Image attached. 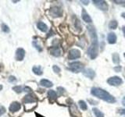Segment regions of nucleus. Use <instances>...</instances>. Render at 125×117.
Wrapping results in <instances>:
<instances>
[{
    "label": "nucleus",
    "instance_id": "1",
    "mask_svg": "<svg viewBox=\"0 0 125 117\" xmlns=\"http://www.w3.org/2000/svg\"><path fill=\"white\" fill-rule=\"evenodd\" d=\"M87 29L90 34L91 40H92V45L89 47L88 50V54L91 59H95L99 54V42L98 37H97L95 28L92 25H89L87 27Z\"/></svg>",
    "mask_w": 125,
    "mask_h": 117
},
{
    "label": "nucleus",
    "instance_id": "2",
    "mask_svg": "<svg viewBox=\"0 0 125 117\" xmlns=\"http://www.w3.org/2000/svg\"><path fill=\"white\" fill-rule=\"evenodd\" d=\"M91 94H92L93 96L99 98V99L105 101V102L108 103L116 102V99L113 96L111 95L107 91H106L103 89H101V88L99 87H92V91H91Z\"/></svg>",
    "mask_w": 125,
    "mask_h": 117
},
{
    "label": "nucleus",
    "instance_id": "3",
    "mask_svg": "<svg viewBox=\"0 0 125 117\" xmlns=\"http://www.w3.org/2000/svg\"><path fill=\"white\" fill-rule=\"evenodd\" d=\"M84 64L81 63V62H71L69 64V70H70L71 72L75 73V74H77V73L82 72L84 70Z\"/></svg>",
    "mask_w": 125,
    "mask_h": 117
},
{
    "label": "nucleus",
    "instance_id": "4",
    "mask_svg": "<svg viewBox=\"0 0 125 117\" xmlns=\"http://www.w3.org/2000/svg\"><path fill=\"white\" fill-rule=\"evenodd\" d=\"M94 5L98 9H99L102 11H107L109 9L108 4L106 1H102V0H93Z\"/></svg>",
    "mask_w": 125,
    "mask_h": 117
},
{
    "label": "nucleus",
    "instance_id": "5",
    "mask_svg": "<svg viewBox=\"0 0 125 117\" xmlns=\"http://www.w3.org/2000/svg\"><path fill=\"white\" fill-rule=\"evenodd\" d=\"M106 82L108 83V84L111 85V86H119L123 83V80L120 77H117V76H114V77H109Z\"/></svg>",
    "mask_w": 125,
    "mask_h": 117
},
{
    "label": "nucleus",
    "instance_id": "6",
    "mask_svg": "<svg viewBox=\"0 0 125 117\" xmlns=\"http://www.w3.org/2000/svg\"><path fill=\"white\" fill-rule=\"evenodd\" d=\"M81 57V52L78 49H71L69 52V55H68V58L70 60H74Z\"/></svg>",
    "mask_w": 125,
    "mask_h": 117
},
{
    "label": "nucleus",
    "instance_id": "7",
    "mask_svg": "<svg viewBox=\"0 0 125 117\" xmlns=\"http://www.w3.org/2000/svg\"><path fill=\"white\" fill-rule=\"evenodd\" d=\"M50 13L53 17H60L62 15V10L57 6H54L50 9Z\"/></svg>",
    "mask_w": 125,
    "mask_h": 117
},
{
    "label": "nucleus",
    "instance_id": "8",
    "mask_svg": "<svg viewBox=\"0 0 125 117\" xmlns=\"http://www.w3.org/2000/svg\"><path fill=\"white\" fill-rule=\"evenodd\" d=\"M20 109H21L20 103L18 102H12L10 104V105H9V112H10L14 113V112H18Z\"/></svg>",
    "mask_w": 125,
    "mask_h": 117
},
{
    "label": "nucleus",
    "instance_id": "9",
    "mask_svg": "<svg viewBox=\"0 0 125 117\" xmlns=\"http://www.w3.org/2000/svg\"><path fill=\"white\" fill-rule=\"evenodd\" d=\"M25 50L22 48H19L17 49L16 51V55H15V58L17 61H22L24 59V56H25Z\"/></svg>",
    "mask_w": 125,
    "mask_h": 117
},
{
    "label": "nucleus",
    "instance_id": "10",
    "mask_svg": "<svg viewBox=\"0 0 125 117\" xmlns=\"http://www.w3.org/2000/svg\"><path fill=\"white\" fill-rule=\"evenodd\" d=\"M82 73H83V75L84 76V77L92 79V80L95 77V73L92 69H89V68L85 69L82 71Z\"/></svg>",
    "mask_w": 125,
    "mask_h": 117
},
{
    "label": "nucleus",
    "instance_id": "11",
    "mask_svg": "<svg viewBox=\"0 0 125 117\" xmlns=\"http://www.w3.org/2000/svg\"><path fill=\"white\" fill-rule=\"evenodd\" d=\"M37 101V99L35 98V96L33 95V94H27L24 99H23V102L24 104H29V103H33Z\"/></svg>",
    "mask_w": 125,
    "mask_h": 117
},
{
    "label": "nucleus",
    "instance_id": "12",
    "mask_svg": "<svg viewBox=\"0 0 125 117\" xmlns=\"http://www.w3.org/2000/svg\"><path fill=\"white\" fill-rule=\"evenodd\" d=\"M81 17H82L83 20L84 22H86V23H88V24L92 23V18H91L90 16L88 14V12H86V10L84 9H83L82 11H81Z\"/></svg>",
    "mask_w": 125,
    "mask_h": 117
},
{
    "label": "nucleus",
    "instance_id": "13",
    "mask_svg": "<svg viewBox=\"0 0 125 117\" xmlns=\"http://www.w3.org/2000/svg\"><path fill=\"white\" fill-rule=\"evenodd\" d=\"M117 35H116V34L113 33V32H110L107 36V41L108 42L109 44H111V45H112V44H115L116 42H117Z\"/></svg>",
    "mask_w": 125,
    "mask_h": 117
},
{
    "label": "nucleus",
    "instance_id": "14",
    "mask_svg": "<svg viewBox=\"0 0 125 117\" xmlns=\"http://www.w3.org/2000/svg\"><path fill=\"white\" fill-rule=\"evenodd\" d=\"M50 53H51V55H52L53 56H55V57H59V56H60L61 55V51L58 47H53V48H52L51 50H50Z\"/></svg>",
    "mask_w": 125,
    "mask_h": 117
},
{
    "label": "nucleus",
    "instance_id": "15",
    "mask_svg": "<svg viewBox=\"0 0 125 117\" xmlns=\"http://www.w3.org/2000/svg\"><path fill=\"white\" fill-rule=\"evenodd\" d=\"M37 27L41 31H42V32H46V31H48V26H47L45 23H43V22H42V21L38 22Z\"/></svg>",
    "mask_w": 125,
    "mask_h": 117
},
{
    "label": "nucleus",
    "instance_id": "16",
    "mask_svg": "<svg viewBox=\"0 0 125 117\" xmlns=\"http://www.w3.org/2000/svg\"><path fill=\"white\" fill-rule=\"evenodd\" d=\"M40 85L42 87H51L53 86V84L51 81H49V80L42 79V80H40Z\"/></svg>",
    "mask_w": 125,
    "mask_h": 117
},
{
    "label": "nucleus",
    "instance_id": "17",
    "mask_svg": "<svg viewBox=\"0 0 125 117\" xmlns=\"http://www.w3.org/2000/svg\"><path fill=\"white\" fill-rule=\"evenodd\" d=\"M32 71H33V73L34 74H36L38 76H41V75H42V74H43L42 69V68H41L40 66H33Z\"/></svg>",
    "mask_w": 125,
    "mask_h": 117
},
{
    "label": "nucleus",
    "instance_id": "18",
    "mask_svg": "<svg viewBox=\"0 0 125 117\" xmlns=\"http://www.w3.org/2000/svg\"><path fill=\"white\" fill-rule=\"evenodd\" d=\"M48 97L51 100L55 101V100H56V99H57V94H56V92L55 91L49 90L48 91Z\"/></svg>",
    "mask_w": 125,
    "mask_h": 117
},
{
    "label": "nucleus",
    "instance_id": "19",
    "mask_svg": "<svg viewBox=\"0 0 125 117\" xmlns=\"http://www.w3.org/2000/svg\"><path fill=\"white\" fill-rule=\"evenodd\" d=\"M70 113L72 114V116H73V114H74V112H75V114H76V116H77V115H78V116H81L79 111L77 110V107L76 105H75V104H74V103L72 104V105H70Z\"/></svg>",
    "mask_w": 125,
    "mask_h": 117
},
{
    "label": "nucleus",
    "instance_id": "20",
    "mask_svg": "<svg viewBox=\"0 0 125 117\" xmlns=\"http://www.w3.org/2000/svg\"><path fill=\"white\" fill-rule=\"evenodd\" d=\"M92 112L95 115L96 117H104V114L100 111V110L99 109H97V108H93L92 109Z\"/></svg>",
    "mask_w": 125,
    "mask_h": 117
},
{
    "label": "nucleus",
    "instance_id": "21",
    "mask_svg": "<svg viewBox=\"0 0 125 117\" xmlns=\"http://www.w3.org/2000/svg\"><path fill=\"white\" fill-rule=\"evenodd\" d=\"M117 26H118V23H117V20H111L110 22H109V29H112V30L117 29Z\"/></svg>",
    "mask_w": 125,
    "mask_h": 117
},
{
    "label": "nucleus",
    "instance_id": "22",
    "mask_svg": "<svg viewBox=\"0 0 125 117\" xmlns=\"http://www.w3.org/2000/svg\"><path fill=\"white\" fill-rule=\"evenodd\" d=\"M112 62L115 64H119V62H120V56L117 53L115 52L112 54Z\"/></svg>",
    "mask_w": 125,
    "mask_h": 117
},
{
    "label": "nucleus",
    "instance_id": "23",
    "mask_svg": "<svg viewBox=\"0 0 125 117\" xmlns=\"http://www.w3.org/2000/svg\"><path fill=\"white\" fill-rule=\"evenodd\" d=\"M78 104H79V106H80V108L82 109V110H87L88 109V106H87V104L86 102H84V101H82V100H80L79 102H78Z\"/></svg>",
    "mask_w": 125,
    "mask_h": 117
},
{
    "label": "nucleus",
    "instance_id": "24",
    "mask_svg": "<svg viewBox=\"0 0 125 117\" xmlns=\"http://www.w3.org/2000/svg\"><path fill=\"white\" fill-rule=\"evenodd\" d=\"M12 90H13L15 92H17V93H21L22 91H24V88L22 87L21 86H15L12 87Z\"/></svg>",
    "mask_w": 125,
    "mask_h": 117
},
{
    "label": "nucleus",
    "instance_id": "25",
    "mask_svg": "<svg viewBox=\"0 0 125 117\" xmlns=\"http://www.w3.org/2000/svg\"><path fill=\"white\" fill-rule=\"evenodd\" d=\"M2 30L3 32H5V33H9V27L7 26V25H6V24L2 25Z\"/></svg>",
    "mask_w": 125,
    "mask_h": 117
},
{
    "label": "nucleus",
    "instance_id": "26",
    "mask_svg": "<svg viewBox=\"0 0 125 117\" xmlns=\"http://www.w3.org/2000/svg\"><path fill=\"white\" fill-rule=\"evenodd\" d=\"M52 69H53V71L56 73V74H59L60 71H61L60 68H59L58 66H56V65H54L52 66Z\"/></svg>",
    "mask_w": 125,
    "mask_h": 117
},
{
    "label": "nucleus",
    "instance_id": "27",
    "mask_svg": "<svg viewBox=\"0 0 125 117\" xmlns=\"http://www.w3.org/2000/svg\"><path fill=\"white\" fill-rule=\"evenodd\" d=\"M122 104H123V105L125 106V96L124 97L123 100H122ZM119 113H120V114H122V115H125V109H120V111H119Z\"/></svg>",
    "mask_w": 125,
    "mask_h": 117
},
{
    "label": "nucleus",
    "instance_id": "28",
    "mask_svg": "<svg viewBox=\"0 0 125 117\" xmlns=\"http://www.w3.org/2000/svg\"><path fill=\"white\" fill-rule=\"evenodd\" d=\"M33 45L35 47V49L38 50V51H39V52H42V47H41L39 45H38V44L36 43V42H33Z\"/></svg>",
    "mask_w": 125,
    "mask_h": 117
},
{
    "label": "nucleus",
    "instance_id": "29",
    "mask_svg": "<svg viewBox=\"0 0 125 117\" xmlns=\"http://www.w3.org/2000/svg\"><path fill=\"white\" fill-rule=\"evenodd\" d=\"M6 108H5L4 106H1V107H0V116L4 114V113L6 112Z\"/></svg>",
    "mask_w": 125,
    "mask_h": 117
},
{
    "label": "nucleus",
    "instance_id": "30",
    "mask_svg": "<svg viewBox=\"0 0 125 117\" xmlns=\"http://www.w3.org/2000/svg\"><path fill=\"white\" fill-rule=\"evenodd\" d=\"M57 90H58V92H59V94H63L65 92V89L63 87H57Z\"/></svg>",
    "mask_w": 125,
    "mask_h": 117
},
{
    "label": "nucleus",
    "instance_id": "31",
    "mask_svg": "<svg viewBox=\"0 0 125 117\" xmlns=\"http://www.w3.org/2000/svg\"><path fill=\"white\" fill-rule=\"evenodd\" d=\"M17 80V79L14 77V76H10V77H9V82H10V83H12V82H15Z\"/></svg>",
    "mask_w": 125,
    "mask_h": 117
},
{
    "label": "nucleus",
    "instance_id": "32",
    "mask_svg": "<svg viewBox=\"0 0 125 117\" xmlns=\"http://www.w3.org/2000/svg\"><path fill=\"white\" fill-rule=\"evenodd\" d=\"M114 70L116 72H120V70H121V66H116V67H114Z\"/></svg>",
    "mask_w": 125,
    "mask_h": 117
},
{
    "label": "nucleus",
    "instance_id": "33",
    "mask_svg": "<svg viewBox=\"0 0 125 117\" xmlns=\"http://www.w3.org/2000/svg\"><path fill=\"white\" fill-rule=\"evenodd\" d=\"M123 33H124V37H125V26L123 27Z\"/></svg>",
    "mask_w": 125,
    "mask_h": 117
},
{
    "label": "nucleus",
    "instance_id": "34",
    "mask_svg": "<svg viewBox=\"0 0 125 117\" xmlns=\"http://www.w3.org/2000/svg\"><path fill=\"white\" fill-rule=\"evenodd\" d=\"M121 16H122V17H124L125 19V12H123V13L121 14Z\"/></svg>",
    "mask_w": 125,
    "mask_h": 117
},
{
    "label": "nucleus",
    "instance_id": "35",
    "mask_svg": "<svg viewBox=\"0 0 125 117\" xmlns=\"http://www.w3.org/2000/svg\"><path fill=\"white\" fill-rule=\"evenodd\" d=\"M2 87H2V84H0V91H1L2 90Z\"/></svg>",
    "mask_w": 125,
    "mask_h": 117
},
{
    "label": "nucleus",
    "instance_id": "36",
    "mask_svg": "<svg viewBox=\"0 0 125 117\" xmlns=\"http://www.w3.org/2000/svg\"><path fill=\"white\" fill-rule=\"evenodd\" d=\"M124 57H125V52H124Z\"/></svg>",
    "mask_w": 125,
    "mask_h": 117
}]
</instances>
